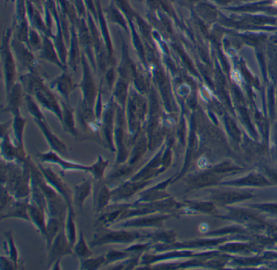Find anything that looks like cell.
Masks as SVG:
<instances>
[{
  "label": "cell",
  "instance_id": "9",
  "mask_svg": "<svg viewBox=\"0 0 277 270\" xmlns=\"http://www.w3.org/2000/svg\"><path fill=\"white\" fill-rule=\"evenodd\" d=\"M48 264L47 267L51 268L54 263L61 260L66 256L73 254V247L69 244L65 234V226L61 228L55 239L48 250Z\"/></svg>",
  "mask_w": 277,
  "mask_h": 270
},
{
  "label": "cell",
  "instance_id": "27",
  "mask_svg": "<svg viewBox=\"0 0 277 270\" xmlns=\"http://www.w3.org/2000/svg\"><path fill=\"white\" fill-rule=\"evenodd\" d=\"M4 234V237L6 238V241L4 243V249H5L6 254L14 262L16 268H18L19 252L16 248L12 233L11 231H7Z\"/></svg>",
  "mask_w": 277,
  "mask_h": 270
},
{
  "label": "cell",
  "instance_id": "31",
  "mask_svg": "<svg viewBox=\"0 0 277 270\" xmlns=\"http://www.w3.org/2000/svg\"><path fill=\"white\" fill-rule=\"evenodd\" d=\"M145 239L151 240L152 243L156 244H168L170 242V233L169 232L162 231V230H142Z\"/></svg>",
  "mask_w": 277,
  "mask_h": 270
},
{
  "label": "cell",
  "instance_id": "38",
  "mask_svg": "<svg viewBox=\"0 0 277 270\" xmlns=\"http://www.w3.org/2000/svg\"><path fill=\"white\" fill-rule=\"evenodd\" d=\"M1 269L16 270L17 269L14 262L9 257L1 256Z\"/></svg>",
  "mask_w": 277,
  "mask_h": 270
},
{
  "label": "cell",
  "instance_id": "11",
  "mask_svg": "<svg viewBox=\"0 0 277 270\" xmlns=\"http://www.w3.org/2000/svg\"><path fill=\"white\" fill-rule=\"evenodd\" d=\"M38 156H39V161L42 163H50V164L59 165L63 170V173L67 171H79V172L89 173H91L92 172V165H83L67 161L62 158V156L54 151H50L46 153H39Z\"/></svg>",
  "mask_w": 277,
  "mask_h": 270
},
{
  "label": "cell",
  "instance_id": "37",
  "mask_svg": "<svg viewBox=\"0 0 277 270\" xmlns=\"http://www.w3.org/2000/svg\"><path fill=\"white\" fill-rule=\"evenodd\" d=\"M152 244L150 243H145V244H136L130 245L129 248L124 249L127 252H132V253H145L146 251H149L150 249Z\"/></svg>",
  "mask_w": 277,
  "mask_h": 270
},
{
  "label": "cell",
  "instance_id": "16",
  "mask_svg": "<svg viewBox=\"0 0 277 270\" xmlns=\"http://www.w3.org/2000/svg\"><path fill=\"white\" fill-rule=\"evenodd\" d=\"M34 96L38 103L43 108L48 110L50 112H52L58 116L61 122L62 117H63L62 108H60L56 98L53 96V94L46 86H44L43 89H41L39 92H37Z\"/></svg>",
  "mask_w": 277,
  "mask_h": 270
},
{
  "label": "cell",
  "instance_id": "30",
  "mask_svg": "<svg viewBox=\"0 0 277 270\" xmlns=\"http://www.w3.org/2000/svg\"><path fill=\"white\" fill-rule=\"evenodd\" d=\"M113 100L122 109H126L127 104L128 98V84L125 81H118L115 85L113 92Z\"/></svg>",
  "mask_w": 277,
  "mask_h": 270
},
{
  "label": "cell",
  "instance_id": "12",
  "mask_svg": "<svg viewBox=\"0 0 277 270\" xmlns=\"http://www.w3.org/2000/svg\"><path fill=\"white\" fill-rule=\"evenodd\" d=\"M162 153L163 149H161L142 169H139L138 173L133 175L130 180L135 182L150 181L153 177H157L159 174L163 173L165 168L163 165Z\"/></svg>",
  "mask_w": 277,
  "mask_h": 270
},
{
  "label": "cell",
  "instance_id": "34",
  "mask_svg": "<svg viewBox=\"0 0 277 270\" xmlns=\"http://www.w3.org/2000/svg\"><path fill=\"white\" fill-rule=\"evenodd\" d=\"M108 165H109L108 161L104 160L101 156L98 157L97 161L91 165L92 172L90 174L92 175L94 180H101V179L105 178L104 173Z\"/></svg>",
  "mask_w": 277,
  "mask_h": 270
},
{
  "label": "cell",
  "instance_id": "5",
  "mask_svg": "<svg viewBox=\"0 0 277 270\" xmlns=\"http://www.w3.org/2000/svg\"><path fill=\"white\" fill-rule=\"evenodd\" d=\"M113 99H111L106 105L102 114L101 133L104 146L109 149L111 153H116L114 142V129H115L116 106Z\"/></svg>",
  "mask_w": 277,
  "mask_h": 270
},
{
  "label": "cell",
  "instance_id": "3",
  "mask_svg": "<svg viewBox=\"0 0 277 270\" xmlns=\"http://www.w3.org/2000/svg\"><path fill=\"white\" fill-rule=\"evenodd\" d=\"M147 111L146 100L135 91H132L128 98L126 104V119L128 123V131L130 136L134 137L139 135L142 123L146 117Z\"/></svg>",
  "mask_w": 277,
  "mask_h": 270
},
{
  "label": "cell",
  "instance_id": "33",
  "mask_svg": "<svg viewBox=\"0 0 277 270\" xmlns=\"http://www.w3.org/2000/svg\"><path fill=\"white\" fill-rule=\"evenodd\" d=\"M133 255L132 252H127V251L121 250H111L107 252L105 255V264L104 266L111 265V264H116L120 262L122 260H126Z\"/></svg>",
  "mask_w": 277,
  "mask_h": 270
},
{
  "label": "cell",
  "instance_id": "35",
  "mask_svg": "<svg viewBox=\"0 0 277 270\" xmlns=\"http://www.w3.org/2000/svg\"><path fill=\"white\" fill-rule=\"evenodd\" d=\"M25 102H26L28 113L30 114L35 120H45L43 114L39 109L38 104L33 100L32 96L27 95L25 96Z\"/></svg>",
  "mask_w": 277,
  "mask_h": 270
},
{
  "label": "cell",
  "instance_id": "17",
  "mask_svg": "<svg viewBox=\"0 0 277 270\" xmlns=\"http://www.w3.org/2000/svg\"><path fill=\"white\" fill-rule=\"evenodd\" d=\"M170 180L159 183L154 187H150L148 189L142 190L138 193L139 198L136 200L138 203H150V202L160 201L163 200L168 196L165 192V188L168 186Z\"/></svg>",
  "mask_w": 277,
  "mask_h": 270
},
{
  "label": "cell",
  "instance_id": "19",
  "mask_svg": "<svg viewBox=\"0 0 277 270\" xmlns=\"http://www.w3.org/2000/svg\"><path fill=\"white\" fill-rule=\"evenodd\" d=\"M28 216L30 218V223L34 224L37 228L38 231L40 233L43 238H46L47 235V220L46 216L47 212L42 209L40 207L35 205L34 203H30L28 200Z\"/></svg>",
  "mask_w": 277,
  "mask_h": 270
},
{
  "label": "cell",
  "instance_id": "20",
  "mask_svg": "<svg viewBox=\"0 0 277 270\" xmlns=\"http://www.w3.org/2000/svg\"><path fill=\"white\" fill-rule=\"evenodd\" d=\"M93 193V182L86 179L79 185H76L73 191V204L80 210H83L85 200Z\"/></svg>",
  "mask_w": 277,
  "mask_h": 270
},
{
  "label": "cell",
  "instance_id": "24",
  "mask_svg": "<svg viewBox=\"0 0 277 270\" xmlns=\"http://www.w3.org/2000/svg\"><path fill=\"white\" fill-rule=\"evenodd\" d=\"M65 222H62L59 220L54 218H47V235L45 238V242L48 250L61 228L65 226Z\"/></svg>",
  "mask_w": 277,
  "mask_h": 270
},
{
  "label": "cell",
  "instance_id": "2",
  "mask_svg": "<svg viewBox=\"0 0 277 270\" xmlns=\"http://www.w3.org/2000/svg\"><path fill=\"white\" fill-rule=\"evenodd\" d=\"M142 239H145L142 231H130L126 229L113 230L109 227L97 226L89 245L90 248H94L107 244H132Z\"/></svg>",
  "mask_w": 277,
  "mask_h": 270
},
{
  "label": "cell",
  "instance_id": "13",
  "mask_svg": "<svg viewBox=\"0 0 277 270\" xmlns=\"http://www.w3.org/2000/svg\"><path fill=\"white\" fill-rule=\"evenodd\" d=\"M132 203H111L106 207V209L99 214L96 221V226L110 227L114 224L117 223L119 217L123 214L125 210L127 209Z\"/></svg>",
  "mask_w": 277,
  "mask_h": 270
},
{
  "label": "cell",
  "instance_id": "21",
  "mask_svg": "<svg viewBox=\"0 0 277 270\" xmlns=\"http://www.w3.org/2000/svg\"><path fill=\"white\" fill-rule=\"evenodd\" d=\"M1 155L3 161L6 162L23 163L20 158V153L16 145L10 140L8 131H2V141H1Z\"/></svg>",
  "mask_w": 277,
  "mask_h": 270
},
{
  "label": "cell",
  "instance_id": "4",
  "mask_svg": "<svg viewBox=\"0 0 277 270\" xmlns=\"http://www.w3.org/2000/svg\"><path fill=\"white\" fill-rule=\"evenodd\" d=\"M128 138L125 131V110L116 107L115 129H114V142L116 149V158L115 165H122L128 161L130 151L127 148Z\"/></svg>",
  "mask_w": 277,
  "mask_h": 270
},
{
  "label": "cell",
  "instance_id": "10",
  "mask_svg": "<svg viewBox=\"0 0 277 270\" xmlns=\"http://www.w3.org/2000/svg\"><path fill=\"white\" fill-rule=\"evenodd\" d=\"M105 178L94 180L93 207L95 215L102 214L106 207L111 204V190Z\"/></svg>",
  "mask_w": 277,
  "mask_h": 270
},
{
  "label": "cell",
  "instance_id": "36",
  "mask_svg": "<svg viewBox=\"0 0 277 270\" xmlns=\"http://www.w3.org/2000/svg\"><path fill=\"white\" fill-rule=\"evenodd\" d=\"M15 199H16L7 190L6 187L1 186V200H0V208H1L0 210H1V212L4 211L12 201H14Z\"/></svg>",
  "mask_w": 277,
  "mask_h": 270
},
{
  "label": "cell",
  "instance_id": "23",
  "mask_svg": "<svg viewBox=\"0 0 277 270\" xmlns=\"http://www.w3.org/2000/svg\"><path fill=\"white\" fill-rule=\"evenodd\" d=\"M62 105V112H63V117H62V125H63L64 131L71 134L72 136L77 137V128H76L75 119H74V112L68 104L61 102Z\"/></svg>",
  "mask_w": 277,
  "mask_h": 270
},
{
  "label": "cell",
  "instance_id": "29",
  "mask_svg": "<svg viewBox=\"0 0 277 270\" xmlns=\"http://www.w3.org/2000/svg\"><path fill=\"white\" fill-rule=\"evenodd\" d=\"M74 218H75V213L68 210L67 217L65 219V234L69 239V244H71L73 248L77 240V227H76Z\"/></svg>",
  "mask_w": 277,
  "mask_h": 270
},
{
  "label": "cell",
  "instance_id": "28",
  "mask_svg": "<svg viewBox=\"0 0 277 270\" xmlns=\"http://www.w3.org/2000/svg\"><path fill=\"white\" fill-rule=\"evenodd\" d=\"M143 253H133L130 257L126 260H122L116 264H111L108 269L112 270H132L137 268L141 262V258Z\"/></svg>",
  "mask_w": 277,
  "mask_h": 270
},
{
  "label": "cell",
  "instance_id": "22",
  "mask_svg": "<svg viewBox=\"0 0 277 270\" xmlns=\"http://www.w3.org/2000/svg\"><path fill=\"white\" fill-rule=\"evenodd\" d=\"M22 102V94L20 85H15L7 96V106L4 112H9L13 116L20 115V108Z\"/></svg>",
  "mask_w": 277,
  "mask_h": 270
},
{
  "label": "cell",
  "instance_id": "32",
  "mask_svg": "<svg viewBox=\"0 0 277 270\" xmlns=\"http://www.w3.org/2000/svg\"><path fill=\"white\" fill-rule=\"evenodd\" d=\"M105 255L97 256V257H89L80 260V269L95 270L99 269L100 267L105 264Z\"/></svg>",
  "mask_w": 277,
  "mask_h": 270
},
{
  "label": "cell",
  "instance_id": "8",
  "mask_svg": "<svg viewBox=\"0 0 277 270\" xmlns=\"http://www.w3.org/2000/svg\"><path fill=\"white\" fill-rule=\"evenodd\" d=\"M150 183H152V180L135 182L129 179L122 182L117 187L111 190V204L127 201L136 194L146 188Z\"/></svg>",
  "mask_w": 277,
  "mask_h": 270
},
{
  "label": "cell",
  "instance_id": "6",
  "mask_svg": "<svg viewBox=\"0 0 277 270\" xmlns=\"http://www.w3.org/2000/svg\"><path fill=\"white\" fill-rule=\"evenodd\" d=\"M168 217L162 214H148L116 223L118 229H160Z\"/></svg>",
  "mask_w": 277,
  "mask_h": 270
},
{
  "label": "cell",
  "instance_id": "18",
  "mask_svg": "<svg viewBox=\"0 0 277 270\" xmlns=\"http://www.w3.org/2000/svg\"><path fill=\"white\" fill-rule=\"evenodd\" d=\"M37 126H39V130L42 131L45 138L47 139L48 144L51 146V150L55 153L60 155V156H65L67 153V146L59 138H57L55 134L51 131V129L49 128L46 121L35 120Z\"/></svg>",
  "mask_w": 277,
  "mask_h": 270
},
{
  "label": "cell",
  "instance_id": "26",
  "mask_svg": "<svg viewBox=\"0 0 277 270\" xmlns=\"http://www.w3.org/2000/svg\"><path fill=\"white\" fill-rule=\"evenodd\" d=\"M73 249V254H75L79 258V260L89 258V257H91L93 256V252L90 250V247L85 241L83 232L81 231V230L80 231L78 239L74 244Z\"/></svg>",
  "mask_w": 277,
  "mask_h": 270
},
{
  "label": "cell",
  "instance_id": "25",
  "mask_svg": "<svg viewBox=\"0 0 277 270\" xmlns=\"http://www.w3.org/2000/svg\"><path fill=\"white\" fill-rule=\"evenodd\" d=\"M55 87L56 88L57 92H59L68 102L69 101V95L74 89L75 85H73L70 77L63 75L51 83V88Z\"/></svg>",
  "mask_w": 277,
  "mask_h": 270
},
{
  "label": "cell",
  "instance_id": "15",
  "mask_svg": "<svg viewBox=\"0 0 277 270\" xmlns=\"http://www.w3.org/2000/svg\"><path fill=\"white\" fill-rule=\"evenodd\" d=\"M149 149L148 146V138L145 134H139L138 140L134 143V146L130 150V156L126 161L129 166L133 167L135 169H140L143 165L142 158L144 155L146 154V151Z\"/></svg>",
  "mask_w": 277,
  "mask_h": 270
},
{
  "label": "cell",
  "instance_id": "1",
  "mask_svg": "<svg viewBox=\"0 0 277 270\" xmlns=\"http://www.w3.org/2000/svg\"><path fill=\"white\" fill-rule=\"evenodd\" d=\"M1 186L6 187L16 199L29 198L31 170L27 158L23 163H1Z\"/></svg>",
  "mask_w": 277,
  "mask_h": 270
},
{
  "label": "cell",
  "instance_id": "39",
  "mask_svg": "<svg viewBox=\"0 0 277 270\" xmlns=\"http://www.w3.org/2000/svg\"><path fill=\"white\" fill-rule=\"evenodd\" d=\"M60 263L61 260H58L56 262L54 263L52 266H51V269L53 270H59L60 269Z\"/></svg>",
  "mask_w": 277,
  "mask_h": 270
},
{
  "label": "cell",
  "instance_id": "7",
  "mask_svg": "<svg viewBox=\"0 0 277 270\" xmlns=\"http://www.w3.org/2000/svg\"><path fill=\"white\" fill-rule=\"evenodd\" d=\"M37 165L47 183L65 199V201L67 203L68 210L75 213L74 208H73V205H74L73 204V191L67 185V183H65L51 168H47L41 164H37Z\"/></svg>",
  "mask_w": 277,
  "mask_h": 270
},
{
  "label": "cell",
  "instance_id": "14",
  "mask_svg": "<svg viewBox=\"0 0 277 270\" xmlns=\"http://www.w3.org/2000/svg\"><path fill=\"white\" fill-rule=\"evenodd\" d=\"M28 198L24 199H15L14 201H12L4 211L1 212L0 214L1 221L16 218L24 220L25 222L30 223V218L28 216Z\"/></svg>",
  "mask_w": 277,
  "mask_h": 270
}]
</instances>
